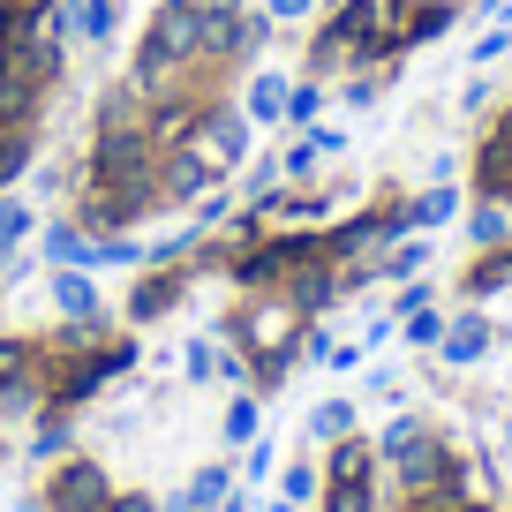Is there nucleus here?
Returning a JSON list of instances; mask_svg holds the SVG:
<instances>
[{
    "label": "nucleus",
    "mask_w": 512,
    "mask_h": 512,
    "mask_svg": "<svg viewBox=\"0 0 512 512\" xmlns=\"http://www.w3.org/2000/svg\"><path fill=\"white\" fill-rule=\"evenodd\" d=\"M181 144H196L226 181H234L241 166L256 159V121L241 113V98H234V91H219V98H204V113L189 121V136H181Z\"/></svg>",
    "instance_id": "f257e3e1"
},
{
    "label": "nucleus",
    "mask_w": 512,
    "mask_h": 512,
    "mask_svg": "<svg viewBox=\"0 0 512 512\" xmlns=\"http://www.w3.org/2000/svg\"><path fill=\"white\" fill-rule=\"evenodd\" d=\"M106 497H113V475L91 452H68L46 467V512H106Z\"/></svg>",
    "instance_id": "f03ea898"
},
{
    "label": "nucleus",
    "mask_w": 512,
    "mask_h": 512,
    "mask_svg": "<svg viewBox=\"0 0 512 512\" xmlns=\"http://www.w3.org/2000/svg\"><path fill=\"white\" fill-rule=\"evenodd\" d=\"M211 181H226V174H219L196 144H166V151H159V204H166V211H189Z\"/></svg>",
    "instance_id": "7ed1b4c3"
},
{
    "label": "nucleus",
    "mask_w": 512,
    "mask_h": 512,
    "mask_svg": "<svg viewBox=\"0 0 512 512\" xmlns=\"http://www.w3.org/2000/svg\"><path fill=\"white\" fill-rule=\"evenodd\" d=\"M189 264H144V279L128 287V302H121V317L128 324H159L166 309H181V294H189Z\"/></svg>",
    "instance_id": "20e7f679"
},
{
    "label": "nucleus",
    "mask_w": 512,
    "mask_h": 512,
    "mask_svg": "<svg viewBox=\"0 0 512 512\" xmlns=\"http://www.w3.org/2000/svg\"><path fill=\"white\" fill-rule=\"evenodd\" d=\"M46 302L61 309V324H106V287H98V272H83V264H53Z\"/></svg>",
    "instance_id": "39448f33"
},
{
    "label": "nucleus",
    "mask_w": 512,
    "mask_h": 512,
    "mask_svg": "<svg viewBox=\"0 0 512 512\" xmlns=\"http://www.w3.org/2000/svg\"><path fill=\"white\" fill-rule=\"evenodd\" d=\"M0 400L38 407V339L31 332H0Z\"/></svg>",
    "instance_id": "423d86ee"
},
{
    "label": "nucleus",
    "mask_w": 512,
    "mask_h": 512,
    "mask_svg": "<svg viewBox=\"0 0 512 512\" xmlns=\"http://www.w3.org/2000/svg\"><path fill=\"white\" fill-rule=\"evenodd\" d=\"M475 196H497V204H512V106L497 113V128L475 144Z\"/></svg>",
    "instance_id": "0eeeda50"
},
{
    "label": "nucleus",
    "mask_w": 512,
    "mask_h": 512,
    "mask_svg": "<svg viewBox=\"0 0 512 512\" xmlns=\"http://www.w3.org/2000/svg\"><path fill=\"white\" fill-rule=\"evenodd\" d=\"M287 68H249V76H241V113H249V121L256 128H264V121H279V128H287Z\"/></svg>",
    "instance_id": "6e6552de"
},
{
    "label": "nucleus",
    "mask_w": 512,
    "mask_h": 512,
    "mask_svg": "<svg viewBox=\"0 0 512 512\" xmlns=\"http://www.w3.org/2000/svg\"><path fill=\"white\" fill-rule=\"evenodd\" d=\"M452 23H460V0H407L392 38H400V53H415V46H430V38H445Z\"/></svg>",
    "instance_id": "1a4fd4ad"
},
{
    "label": "nucleus",
    "mask_w": 512,
    "mask_h": 512,
    "mask_svg": "<svg viewBox=\"0 0 512 512\" xmlns=\"http://www.w3.org/2000/svg\"><path fill=\"white\" fill-rule=\"evenodd\" d=\"M490 339H497V324L482 317V302H475V309H460V317H445V339H437V354H445L452 369H467V362H482V354H490Z\"/></svg>",
    "instance_id": "9d476101"
},
{
    "label": "nucleus",
    "mask_w": 512,
    "mask_h": 512,
    "mask_svg": "<svg viewBox=\"0 0 512 512\" xmlns=\"http://www.w3.org/2000/svg\"><path fill=\"white\" fill-rule=\"evenodd\" d=\"M452 219H460V189H452V181H430L422 196H400L407 234H437V226H452Z\"/></svg>",
    "instance_id": "9b49d317"
},
{
    "label": "nucleus",
    "mask_w": 512,
    "mask_h": 512,
    "mask_svg": "<svg viewBox=\"0 0 512 512\" xmlns=\"http://www.w3.org/2000/svg\"><path fill=\"white\" fill-rule=\"evenodd\" d=\"M38 256H46V272L53 264H83L91 272V234L76 219H38Z\"/></svg>",
    "instance_id": "f8f14e48"
},
{
    "label": "nucleus",
    "mask_w": 512,
    "mask_h": 512,
    "mask_svg": "<svg viewBox=\"0 0 512 512\" xmlns=\"http://www.w3.org/2000/svg\"><path fill=\"white\" fill-rule=\"evenodd\" d=\"M512 241V204H497V196H475V204H467V249H505Z\"/></svg>",
    "instance_id": "ddd939ff"
},
{
    "label": "nucleus",
    "mask_w": 512,
    "mask_h": 512,
    "mask_svg": "<svg viewBox=\"0 0 512 512\" xmlns=\"http://www.w3.org/2000/svg\"><path fill=\"white\" fill-rule=\"evenodd\" d=\"M422 264H430V241L422 234H400V241H384V249L369 256V272L392 279V287H400V279H422Z\"/></svg>",
    "instance_id": "4468645a"
},
{
    "label": "nucleus",
    "mask_w": 512,
    "mask_h": 512,
    "mask_svg": "<svg viewBox=\"0 0 512 512\" xmlns=\"http://www.w3.org/2000/svg\"><path fill=\"white\" fill-rule=\"evenodd\" d=\"M460 287H467V302H490V294H505V287H512V241H505V249H482L475 264L460 272Z\"/></svg>",
    "instance_id": "2eb2a0df"
},
{
    "label": "nucleus",
    "mask_w": 512,
    "mask_h": 512,
    "mask_svg": "<svg viewBox=\"0 0 512 512\" xmlns=\"http://www.w3.org/2000/svg\"><path fill=\"white\" fill-rule=\"evenodd\" d=\"M113 38H121V0H76V46L106 53Z\"/></svg>",
    "instance_id": "dca6fc26"
},
{
    "label": "nucleus",
    "mask_w": 512,
    "mask_h": 512,
    "mask_svg": "<svg viewBox=\"0 0 512 512\" xmlns=\"http://www.w3.org/2000/svg\"><path fill=\"white\" fill-rule=\"evenodd\" d=\"M38 234V204L16 189H0V256H23V241Z\"/></svg>",
    "instance_id": "f3484780"
},
{
    "label": "nucleus",
    "mask_w": 512,
    "mask_h": 512,
    "mask_svg": "<svg viewBox=\"0 0 512 512\" xmlns=\"http://www.w3.org/2000/svg\"><path fill=\"white\" fill-rule=\"evenodd\" d=\"M279 189H287V166H279V151H272V159H249V166L234 174V196H241V204H272Z\"/></svg>",
    "instance_id": "a211bd4d"
},
{
    "label": "nucleus",
    "mask_w": 512,
    "mask_h": 512,
    "mask_svg": "<svg viewBox=\"0 0 512 512\" xmlns=\"http://www.w3.org/2000/svg\"><path fill=\"white\" fill-rule=\"evenodd\" d=\"M91 272H144V241L136 234H91Z\"/></svg>",
    "instance_id": "6ab92c4d"
},
{
    "label": "nucleus",
    "mask_w": 512,
    "mask_h": 512,
    "mask_svg": "<svg viewBox=\"0 0 512 512\" xmlns=\"http://www.w3.org/2000/svg\"><path fill=\"white\" fill-rule=\"evenodd\" d=\"M324 106H332V91H324V76H294L287 83V128H317Z\"/></svg>",
    "instance_id": "aec40b11"
},
{
    "label": "nucleus",
    "mask_w": 512,
    "mask_h": 512,
    "mask_svg": "<svg viewBox=\"0 0 512 512\" xmlns=\"http://www.w3.org/2000/svg\"><path fill=\"white\" fill-rule=\"evenodd\" d=\"M317 512H377V475H347V482H324Z\"/></svg>",
    "instance_id": "412c9836"
},
{
    "label": "nucleus",
    "mask_w": 512,
    "mask_h": 512,
    "mask_svg": "<svg viewBox=\"0 0 512 512\" xmlns=\"http://www.w3.org/2000/svg\"><path fill=\"white\" fill-rule=\"evenodd\" d=\"M68 445H76V415H53V407H38L31 452H38V460H68Z\"/></svg>",
    "instance_id": "4be33fe9"
},
{
    "label": "nucleus",
    "mask_w": 512,
    "mask_h": 512,
    "mask_svg": "<svg viewBox=\"0 0 512 512\" xmlns=\"http://www.w3.org/2000/svg\"><path fill=\"white\" fill-rule=\"evenodd\" d=\"M234 211H241V196H234V181H211V189H204V196H196V204H189V219H196V226H204V234H219V226H226V219H234Z\"/></svg>",
    "instance_id": "5701e85b"
},
{
    "label": "nucleus",
    "mask_w": 512,
    "mask_h": 512,
    "mask_svg": "<svg viewBox=\"0 0 512 512\" xmlns=\"http://www.w3.org/2000/svg\"><path fill=\"white\" fill-rule=\"evenodd\" d=\"M324 497V467H309V460H294L287 475H279V505L287 512H302V505H317Z\"/></svg>",
    "instance_id": "b1692460"
},
{
    "label": "nucleus",
    "mask_w": 512,
    "mask_h": 512,
    "mask_svg": "<svg viewBox=\"0 0 512 512\" xmlns=\"http://www.w3.org/2000/svg\"><path fill=\"white\" fill-rule=\"evenodd\" d=\"M309 437H317V445H339V437H354V400H324L317 415H309Z\"/></svg>",
    "instance_id": "393cba45"
},
{
    "label": "nucleus",
    "mask_w": 512,
    "mask_h": 512,
    "mask_svg": "<svg viewBox=\"0 0 512 512\" xmlns=\"http://www.w3.org/2000/svg\"><path fill=\"white\" fill-rule=\"evenodd\" d=\"M400 332H407V347H437V339H445V309H430V302H422V309H407V317H400Z\"/></svg>",
    "instance_id": "a878e982"
},
{
    "label": "nucleus",
    "mask_w": 512,
    "mask_h": 512,
    "mask_svg": "<svg viewBox=\"0 0 512 512\" xmlns=\"http://www.w3.org/2000/svg\"><path fill=\"white\" fill-rule=\"evenodd\" d=\"M249 437H256V392H234L226 400V452L249 445Z\"/></svg>",
    "instance_id": "bb28decb"
},
{
    "label": "nucleus",
    "mask_w": 512,
    "mask_h": 512,
    "mask_svg": "<svg viewBox=\"0 0 512 512\" xmlns=\"http://www.w3.org/2000/svg\"><path fill=\"white\" fill-rule=\"evenodd\" d=\"M279 166H287V189H294V181H317V144H309V136L279 144Z\"/></svg>",
    "instance_id": "cd10ccee"
},
{
    "label": "nucleus",
    "mask_w": 512,
    "mask_h": 512,
    "mask_svg": "<svg viewBox=\"0 0 512 512\" xmlns=\"http://www.w3.org/2000/svg\"><path fill=\"white\" fill-rule=\"evenodd\" d=\"M181 369H189L196 384H219V339H189V354H181Z\"/></svg>",
    "instance_id": "c85d7f7f"
},
{
    "label": "nucleus",
    "mask_w": 512,
    "mask_h": 512,
    "mask_svg": "<svg viewBox=\"0 0 512 512\" xmlns=\"http://www.w3.org/2000/svg\"><path fill=\"white\" fill-rule=\"evenodd\" d=\"M505 53H512V31H505V23H490V31H482L475 46H467V61H475V68H490V61H505Z\"/></svg>",
    "instance_id": "c756f323"
},
{
    "label": "nucleus",
    "mask_w": 512,
    "mask_h": 512,
    "mask_svg": "<svg viewBox=\"0 0 512 512\" xmlns=\"http://www.w3.org/2000/svg\"><path fill=\"white\" fill-rule=\"evenodd\" d=\"M256 8H264V16H272L279 31H287V23H309V16L324 8V0H256Z\"/></svg>",
    "instance_id": "7c9ffc66"
},
{
    "label": "nucleus",
    "mask_w": 512,
    "mask_h": 512,
    "mask_svg": "<svg viewBox=\"0 0 512 512\" xmlns=\"http://www.w3.org/2000/svg\"><path fill=\"white\" fill-rule=\"evenodd\" d=\"M302 136H309V144H317V159H339V151H347V136H339V128H302Z\"/></svg>",
    "instance_id": "2f4dec72"
},
{
    "label": "nucleus",
    "mask_w": 512,
    "mask_h": 512,
    "mask_svg": "<svg viewBox=\"0 0 512 512\" xmlns=\"http://www.w3.org/2000/svg\"><path fill=\"white\" fill-rule=\"evenodd\" d=\"M106 512H159V497H144V490H113Z\"/></svg>",
    "instance_id": "473e14b6"
},
{
    "label": "nucleus",
    "mask_w": 512,
    "mask_h": 512,
    "mask_svg": "<svg viewBox=\"0 0 512 512\" xmlns=\"http://www.w3.org/2000/svg\"><path fill=\"white\" fill-rule=\"evenodd\" d=\"M505 452H512V415H505Z\"/></svg>",
    "instance_id": "72a5a7b5"
},
{
    "label": "nucleus",
    "mask_w": 512,
    "mask_h": 512,
    "mask_svg": "<svg viewBox=\"0 0 512 512\" xmlns=\"http://www.w3.org/2000/svg\"><path fill=\"white\" fill-rule=\"evenodd\" d=\"M460 512H490V505H460Z\"/></svg>",
    "instance_id": "f704fd0d"
},
{
    "label": "nucleus",
    "mask_w": 512,
    "mask_h": 512,
    "mask_svg": "<svg viewBox=\"0 0 512 512\" xmlns=\"http://www.w3.org/2000/svg\"><path fill=\"white\" fill-rule=\"evenodd\" d=\"M0 422H8V400H0Z\"/></svg>",
    "instance_id": "c9c22d12"
},
{
    "label": "nucleus",
    "mask_w": 512,
    "mask_h": 512,
    "mask_svg": "<svg viewBox=\"0 0 512 512\" xmlns=\"http://www.w3.org/2000/svg\"><path fill=\"white\" fill-rule=\"evenodd\" d=\"M23 512H46V505H23Z\"/></svg>",
    "instance_id": "e433bc0d"
}]
</instances>
